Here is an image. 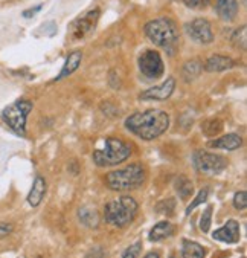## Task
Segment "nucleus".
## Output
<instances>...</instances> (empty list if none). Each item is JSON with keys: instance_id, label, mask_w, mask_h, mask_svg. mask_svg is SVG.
I'll return each mask as SVG.
<instances>
[{"instance_id": "obj_19", "label": "nucleus", "mask_w": 247, "mask_h": 258, "mask_svg": "<svg viewBox=\"0 0 247 258\" xmlns=\"http://www.w3.org/2000/svg\"><path fill=\"white\" fill-rule=\"evenodd\" d=\"M78 216H79V222L86 226V228H90V229H95L100 225V214L95 208H90V206H83V208L78 211Z\"/></svg>"}, {"instance_id": "obj_33", "label": "nucleus", "mask_w": 247, "mask_h": 258, "mask_svg": "<svg viewBox=\"0 0 247 258\" xmlns=\"http://www.w3.org/2000/svg\"><path fill=\"white\" fill-rule=\"evenodd\" d=\"M170 258H174V256H170Z\"/></svg>"}, {"instance_id": "obj_16", "label": "nucleus", "mask_w": 247, "mask_h": 258, "mask_svg": "<svg viewBox=\"0 0 247 258\" xmlns=\"http://www.w3.org/2000/svg\"><path fill=\"white\" fill-rule=\"evenodd\" d=\"M81 61H83V52H81V50H72V52L66 57V61H64L63 68H61L60 74L57 75V78L54 81H61V80L70 77L73 72H76Z\"/></svg>"}, {"instance_id": "obj_5", "label": "nucleus", "mask_w": 247, "mask_h": 258, "mask_svg": "<svg viewBox=\"0 0 247 258\" xmlns=\"http://www.w3.org/2000/svg\"><path fill=\"white\" fill-rule=\"evenodd\" d=\"M145 182V170L139 164L110 171L106 176V185L113 191H131Z\"/></svg>"}, {"instance_id": "obj_25", "label": "nucleus", "mask_w": 247, "mask_h": 258, "mask_svg": "<svg viewBox=\"0 0 247 258\" xmlns=\"http://www.w3.org/2000/svg\"><path fill=\"white\" fill-rule=\"evenodd\" d=\"M245 31H247V28H245V25H242L232 35V43L241 49H245V44H247V32Z\"/></svg>"}, {"instance_id": "obj_1", "label": "nucleus", "mask_w": 247, "mask_h": 258, "mask_svg": "<svg viewBox=\"0 0 247 258\" xmlns=\"http://www.w3.org/2000/svg\"><path fill=\"white\" fill-rule=\"evenodd\" d=\"M170 127V115L163 110L150 109L137 112L125 119V128L143 141H153L162 136Z\"/></svg>"}, {"instance_id": "obj_24", "label": "nucleus", "mask_w": 247, "mask_h": 258, "mask_svg": "<svg viewBox=\"0 0 247 258\" xmlns=\"http://www.w3.org/2000/svg\"><path fill=\"white\" fill-rule=\"evenodd\" d=\"M208 197H209V188H208V186H205V188H202V189L199 191V194H197V197L191 202V205L186 208V214L192 213L195 208H199V206H200L202 203H205V202L208 200Z\"/></svg>"}, {"instance_id": "obj_17", "label": "nucleus", "mask_w": 247, "mask_h": 258, "mask_svg": "<svg viewBox=\"0 0 247 258\" xmlns=\"http://www.w3.org/2000/svg\"><path fill=\"white\" fill-rule=\"evenodd\" d=\"M46 189H47V185H46V180L44 177L41 176H37L34 183H32V188L28 194V203L32 208H37V206L43 202L44 196H46Z\"/></svg>"}, {"instance_id": "obj_30", "label": "nucleus", "mask_w": 247, "mask_h": 258, "mask_svg": "<svg viewBox=\"0 0 247 258\" xmlns=\"http://www.w3.org/2000/svg\"><path fill=\"white\" fill-rule=\"evenodd\" d=\"M13 232V225L11 223H0V238H4Z\"/></svg>"}, {"instance_id": "obj_22", "label": "nucleus", "mask_w": 247, "mask_h": 258, "mask_svg": "<svg viewBox=\"0 0 247 258\" xmlns=\"http://www.w3.org/2000/svg\"><path fill=\"white\" fill-rule=\"evenodd\" d=\"M223 128H224V125H223L221 119H218V118H209L202 122V133L208 138L220 135L223 132Z\"/></svg>"}, {"instance_id": "obj_8", "label": "nucleus", "mask_w": 247, "mask_h": 258, "mask_svg": "<svg viewBox=\"0 0 247 258\" xmlns=\"http://www.w3.org/2000/svg\"><path fill=\"white\" fill-rule=\"evenodd\" d=\"M192 162L197 170L206 174H220L227 167V161L223 156L209 153V151H203V150L194 153Z\"/></svg>"}, {"instance_id": "obj_21", "label": "nucleus", "mask_w": 247, "mask_h": 258, "mask_svg": "<svg viewBox=\"0 0 247 258\" xmlns=\"http://www.w3.org/2000/svg\"><path fill=\"white\" fill-rule=\"evenodd\" d=\"M202 72H203V64L199 60H189L182 68V75L186 83H191L195 78H199Z\"/></svg>"}, {"instance_id": "obj_32", "label": "nucleus", "mask_w": 247, "mask_h": 258, "mask_svg": "<svg viewBox=\"0 0 247 258\" xmlns=\"http://www.w3.org/2000/svg\"><path fill=\"white\" fill-rule=\"evenodd\" d=\"M143 258H160V253L157 250H151V252H148Z\"/></svg>"}, {"instance_id": "obj_10", "label": "nucleus", "mask_w": 247, "mask_h": 258, "mask_svg": "<svg viewBox=\"0 0 247 258\" xmlns=\"http://www.w3.org/2000/svg\"><path fill=\"white\" fill-rule=\"evenodd\" d=\"M186 34L197 43L200 44H209L214 41V32L209 20L206 19H194L189 23L185 25Z\"/></svg>"}, {"instance_id": "obj_14", "label": "nucleus", "mask_w": 247, "mask_h": 258, "mask_svg": "<svg viewBox=\"0 0 247 258\" xmlns=\"http://www.w3.org/2000/svg\"><path fill=\"white\" fill-rule=\"evenodd\" d=\"M242 145V138L236 133H227L218 139H214L211 142H208V147L211 148H217V150H227V151H233L238 150Z\"/></svg>"}, {"instance_id": "obj_23", "label": "nucleus", "mask_w": 247, "mask_h": 258, "mask_svg": "<svg viewBox=\"0 0 247 258\" xmlns=\"http://www.w3.org/2000/svg\"><path fill=\"white\" fill-rule=\"evenodd\" d=\"M174 188H176V191L182 200H186L194 191V185L186 176H179L174 182Z\"/></svg>"}, {"instance_id": "obj_13", "label": "nucleus", "mask_w": 247, "mask_h": 258, "mask_svg": "<svg viewBox=\"0 0 247 258\" xmlns=\"http://www.w3.org/2000/svg\"><path fill=\"white\" fill-rule=\"evenodd\" d=\"M236 66L235 60H232L227 55H212L206 60L205 63V71L206 72H226L230 71Z\"/></svg>"}, {"instance_id": "obj_11", "label": "nucleus", "mask_w": 247, "mask_h": 258, "mask_svg": "<svg viewBox=\"0 0 247 258\" xmlns=\"http://www.w3.org/2000/svg\"><path fill=\"white\" fill-rule=\"evenodd\" d=\"M174 89H176V80L173 77H168L163 83L143 90L139 95V99H142V101H165L173 95Z\"/></svg>"}, {"instance_id": "obj_20", "label": "nucleus", "mask_w": 247, "mask_h": 258, "mask_svg": "<svg viewBox=\"0 0 247 258\" xmlns=\"http://www.w3.org/2000/svg\"><path fill=\"white\" fill-rule=\"evenodd\" d=\"M205 247L192 240L185 238L182 243V258H205Z\"/></svg>"}, {"instance_id": "obj_26", "label": "nucleus", "mask_w": 247, "mask_h": 258, "mask_svg": "<svg viewBox=\"0 0 247 258\" xmlns=\"http://www.w3.org/2000/svg\"><path fill=\"white\" fill-rule=\"evenodd\" d=\"M212 205H208L206 206V210L203 211L202 217H200V231L202 232H209V228H211V222H212Z\"/></svg>"}, {"instance_id": "obj_31", "label": "nucleus", "mask_w": 247, "mask_h": 258, "mask_svg": "<svg viewBox=\"0 0 247 258\" xmlns=\"http://www.w3.org/2000/svg\"><path fill=\"white\" fill-rule=\"evenodd\" d=\"M41 8H43V5L32 7L31 10H26V11H23V17H25V19H31V17H34L37 13H40V11H41Z\"/></svg>"}, {"instance_id": "obj_29", "label": "nucleus", "mask_w": 247, "mask_h": 258, "mask_svg": "<svg viewBox=\"0 0 247 258\" xmlns=\"http://www.w3.org/2000/svg\"><path fill=\"white\" fill-rule=\"evenodd\" d=\"M183 4L191 10H205L211 4V0H183Z\"/></svg>"}, {"instance_id": "obj_15", "label": "nucleus", "mask_w": 247, "mask_h": 258, "mask_svg": "<svg viewBox=\"0 0 247 258\" xmlns=\"http://www.w3.org/2000/svg\"><path fill=\"white\" fill-rule=\"evenodd\" d=\"M238 11L236 0H215V13L224 22H232L238 16Z\"/></svg>"}, {"instance_id": "obj_27", "label": "nucleus", "mask_w": 247, "mask_h": 258, "mask_svg": "<svg viewBox=\"0 0 247 258\" xmlns=\"http://www.w3.org/2000/svg\"><path fill=\"white\" fill-rule=\"evenodd\" d=\"M233 208L238 211H244L247 208V192L245 191H238L233 196Z\"/></svg>"}, {"instance_id": "obj_4", "label": "nucleus", "mask_w": 247, "mask_h": 258, "mask_svg": "<svg viewBox=\"0 0 247 258\" xmlns=\"http://www.w3.org/2000/svg\"><path fill=\"white\" fill-rule=\"evenodd\" d=\"M143 31L146 38L159 47L171 49L179 43V29L176 23L168 17L150 20L145 25Z\"/></svg>"}, {"instance_id": "obj_6", "label": "nucleus", "mask_w": 247, "mask_h": 258, "mask_svg": "<svg viewBox=\"0 0 247 258\" xmlns=\"http://www.w3.org/2000/svg\"><path fill=\"white\" fill-rule=\"evenodd\" d=\"M32 110V102L28 99H20L8 106L2 112V119L17 133L25 136L26 133V118Z\"/></svg>"}, {"instance_id": "obj_7", "label": "nucleus", "mask_w": 247, "mask_h": 258, "mask_svg": "<svg viewBox=\"0 0 247 258\" xmlns=\"http://www.w3.org/2000/svg\"><path fill=\"white\" fill-rule=\"evenodd\" d=\"M137 66L140 74L148 80H159L165 72V63L162 55L154 49H148L139 55Z\"/></svg>"}, {"instance_id": "obj_9", "label": "nucleus", "mask_w": 247, "mask_h": 258, "mask_svg": "<svg viewBox=\"0 0 247 258\" xmlns=\"http://www.w3.org/2000/svg\"><path fill=\"white\" fill-rule=\"evenodd\" d=\"M100 16H101V11L98 8H95V10H90V11L84 13L76 20H73L70 23V26H69L70 37L73 40H79V38L87 37L90 32L95 31V28L98 25V20H100Z\"/></svg>"}, {"instance_id": "obj_3", "label": "nucleus", "mask_w": 247, "mask_h": 258, "mask_svg": "<svg viewBox=\"0 0 247 258\" xmlns=\"http://www.w3.org/2000/svg\"><path fill=\"white\" fill-rule=\"evenodd\" d=\"M137 210L139 205L133 197L122 196L104 206V219L109 225L115 228H125L134 220Z\"/></svg>"}, {"instance_id": "obj_12", "label": "nucleus", "mask_w": 247, "mask_h": 258, "mask_svg": "<svg viewBox=\"0 0 247 258\" xmlns=\"http://www.w3.org/2000/svg\"><path fill=\"white\" fill-rule=\"evenodd\" d=\"M212 238L218 240L221 243H238L241 238V232H239V223L236 220H229L226 225H223L221 228H218L217 231L212 232Z\"/></svg>"}, {"instance_id": "obj_2", "label": "nucleus", "mask_w": 247, "mask_h": 258, "mask_svg": "<svg viewBox=\"0 0 247 258\" xmlns=\"http://www.w3.org/2000/svg\"><path fill=\"white\" fill-rule=\"evenodd\" d=\"M131 156V148L128 144L118 138H107L103 147L93 151V162L98 167H115L125 162Z\"/></svg>"}, {"instance_id": "obj_28", "label": "nucleus", "mask_w": 247, "mask_h": 258, "mask_svg": "<svg viewBox=\"0 0 247 258\" xmlns=\"http://www.w3.org/2000/svg\"><path fill=\"white\" fill-rule=\"evenodd\" d=\"M140 252H142V241H136L125 249V252L122 253V258H137Z\"/></svg>"}, {"instance_id": "obj_18", "label": "nucleus", "mask_w": 247, "mask_h": 258, "mask_svg": "<svg viewBox=\"0 0 247 258\" xmlns=\"http://www.w3.org/2000/svg\"><path fill=\"white\" fill-rule=\"evenodd\" d=\"M174 234V226L173 223L163 220V222H159L153 226V229L148 234V238L150 241H162L168 237H171Z\"/></svg>"}]
</instances>
